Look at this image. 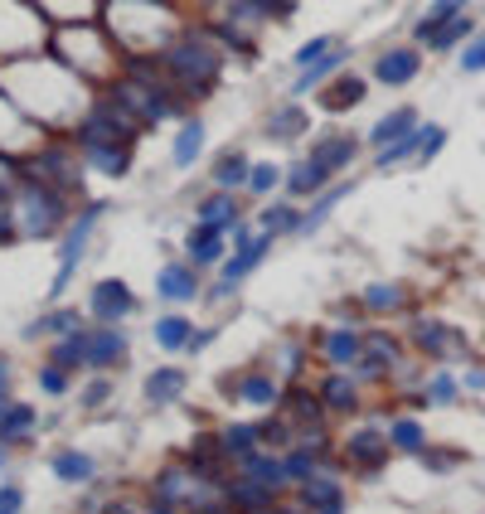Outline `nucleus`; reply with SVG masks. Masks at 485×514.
<instances>
[{"instance_id":"1","label":"nucleus","mask_w":485,"mask_h":514,"mask_svg":"<svg viewBox=\"0 0 485 514\" xmlns=\"http://www.w3.org/2000/svg\"><path fill=\"white\" fill-rule=\"evenodd\" d=\"M155 59H161L165 78L175 83L180 93L209 97L213 83H219V68H223V49H219V39L204 35V30H184V35L170 39Z\"/></svg>"},{"instance_id":"2","label":"nucleus","mask_w":485,"mask_h":514,"mask_svg":"<svg viewBox=\"0 0 485 514\" xmlns=\"http://www.w3.org/2000/svg\"><path fill=\"white\" fill-rule=\"evenodd\" d=\"M103 213H107V204H88V209H83L74 223L64 228V238H59V272H54L49 301H59V296L68 292V282H74L78 262H83V252H88V238H93V228L103 223Z\"/></svg>"},{"instance_id":"3","label":"nucleus","mask_w":485,"mask_h":514,"mask_svg":"<svg viewBox=\"0 0 485 514\" xmlns=\"http://www.w3.org/2000/svg\"><path fill=\"white\" fill-rule=\"evenodd\" d=\"M88 311L97 316V325H117L126 316H136L141 301L122 277H103V282H93V292H88Z\"/></svg>"},{"instance_id":"4","label":"nucleus","mask_w":485,"mask_h":514,"mask_svg":"<svg viewBox=\"0 0 485 514\" xmlns=\"http://www.w3.org/2000/svg\"><path fill=\"white\" fill-rule=\"evenodd\" d=\"M422 74V54L418 44H393V49H383L374 64H369V78L379 83V88H408L412 78Z\"/></svg>"},{"instance_id":"5","label":"nucleus","mask_w":485,"mask_h":514,"mask_svg":"<svg viewBox=\"0 0 485 514\" xmlns=\"http://www.w3.org/2000/svg\"><path fill=\"white\" fill-rule=\"evenodd\" d=\"M184 257H190L194 267H223L228 257V233L213 223H194L190 238H184Z\"/></svg>"},{"instance_id":"6","label":"nucleus","mask_w":485,"mask_h":514,"mask_svg":"<svg viewBox=\"0 0 485 514\" xmlns=\"http://www.w3.org/2000/svg\"><path fill=\"white\" fill-rule=\"evenodd\" d=\"M369 97V78H360V74H340V78H331L321 88V112L325 117H340V112H354Z\"/></svg>"},{"instance_id":"7","label":"nucleus","mask_w":485,"mask_h":514,"mask_svg":"<svg viewBox=\"0 0 485 514\" xmlns=\"http://www.w3.org/2000/svg\"><path fill=\"white\" fill-rule=\"evenodd\" d=\"M155 292H161V301H194L199 296V267L184 257V262H165L161 277H155Z\"/></svg>"},{"instance_id":"8","label":"nucleus","mask_w":485,"mask_h":514,"mask_svg":"<svg viewBox=\"0 0 485 514\" xmlns=\"http://www.w3.org/2000/svg\"><path fill=\"white\" fill-rule=\"evenodd\" d=\"M311 161H321L331 175H340V170H350L354 161H360V136H350V132L321 136L316 146H311Z\"/></svg>"},{"instance_id":"9","label":"nucleus","mask_w":485,"mask_h":514,"mask_svg":"<svg viewBox=\"0 0 485 514\" xmlns=\"http://www.w3.org/2000/svg\"><path fill=\"white\" fill-rule=\"evenodd\" d=\"M418 107H393V112H383V117L369 126V146L383 151V146H393V141H403L408 132H418Z\"/></svg>"},{"instance_id":"10","label":"nucleus","mask_w":485,"mask_h":514,"mask_svg":"<svg viewBox=\"0 0 485 514\" xmlns=\"http://www.w3.org/2000/svg\"><path fill=\"white\" fill-rule=\"evenodd\" d=\"M331 180H335L331 170H325L321 161H311V155H306V161H296V165L287 170V184H282V190H287V199H316Z\"/></svg>"},{"instance_id":"11","label":"nucleus","mask_w":485,"mask_h":514,"mask_svg":"<svg viewBox=\"0 0 485 514\" xmlns=\"http://www.w3.org/2000/svg\"><path fill=\"white\" fill-rule=\"evenodd\" d=\"M213 190H248V175H252V161H248V151H238V146H228L223 155H213Z\"/></svg>"},{"instance_id":"12","label":"nucleus","mask_w":485,"mask_h":514,"mask_svg":"<svg viewBox=\"0 0 485 514\" xmlns=\"http://www.w3.org/2000/svg\"><path fill=\"white\" fill-rule=\"evenodd\" d=\"M350 194H354V184H350V180H340V184H331V190H321L316 199H311V209L302 213V228H296V238H311V233H316V228H321L325 219H331V213H335L340 204H345Z\"/></svg>"},{"instance_id":"13","label":"nucleus","mask_w":485,"mask_h":514,"mask_svg":"<svg viewBox=\"0 0 485 514\" xmlns=\"http://www.w3.org/2000/svg\"><path fill=\"white\" fill-rule=\"evenodd\" d=\"M238 219H242V209H238L233 190H213V194L199 199V209H194V223H213V228H223V233H233Z\"/></svg>"},{"instance_id":"14","label":"nucleus","mask_w":485,"mask_h":514,"mask_svg":"<svg viewBox=\"0 0 485 514\" xmlns=\"http://www.w3.org/2000/svg\"><path fill=\"white\" fill-rule=\"evenodd\" d=\"M126 360V335L117 331V325H97V331H88V364L93 369H112Z\"/></svg>"},{"instance_id":"15","label":"nucleus","mask_w":485,"mask_h":514,"mask_svg":"<svg viewBox=\"0 0 485 514\" xmlns=\"http://www.w3.org/2000/svg\"><path fill=\"white\" fill-rule=\"evenodd\" d=\"M345 64H350V49L340 44L335 54H325L321 64H311V68H302V78L292 83V97H306V93H316V88H325V83H331V78H335V74H340V68H345Z\"/></svg>"},{"instance_id":"16","label":"nucleus","mask_w":485,"mask_h":514,"mask_svg":"<svg viewBox=\"0 0 485 514\" xmlns=\"http://www.w3.org/2000/svg\"><path fill=\"white\" fill-rule=\"evenodd\" d=\"M199 151H204V122H199V117H184L180 132H175V141H170V165H175V170H190V165L199 161Z\"/></svg>"},{"instance_id":"17","label":"nucleus","mask_w":485,"mask_h":514,"mask_svg":"<svg viewBox=\"0 0 485 514\" xmlns=\"http://www.w3.org/2000/svg\"><path fill=\"white\" fill-rule=\"evenodd\" d=\"M306 132H311V117H306V107H296V97L267 117V141H302Z\"/></svg>"},{"instance_id":"18","label":"nucleus","mask_w":485,"mask_h":514,"mask_svg":"<svg viewBox=\"0 0 485 514\" xmlns=\"http://www.w3.org/2000/svg\"><path fill=\"white\" fill-rule=\"evenodd\" d=\"M466 10V0H432V5L422 10V20L412 25V44H432V35L441 30L447 20H456Z\"/></svg>"},{"instance_id":"19","label":"nucleus","mask_w":485,"mask_h":514,"mask_svg":"<svg viewBox=\"0 0 485 514\" xmlns=\"http://www.w3.org/2000/svg\"><path fill=\"white\" fill-rule=\"evenodd\" d=\"M321 354H325V364H360L364 340L354 335V331H331V335L321 340Z\"/></svg>"},{"instance_id":"20","label":"nucleus","mask_w":485,"mask_h":514,"mask_svg":"<svg viewBox=\"0 0 485 514\" xmlns=\"http://www.w3.org/2000/svg\"><path fill=\"white\" fill-rule=\"evenodd\" d=\"M190 340H194V321H184V316H161L155 321V345H161L165 354L190 350Z\"/></svg>"},{"instance_id":"21","label":"nucleus","mask_w":485,"mask_h":514,"mask_svg":"<svg viewBox=\"0 0 485 514\" xmlns=\"http://www.w3.org/2000/svg\"><path fill=\"white\" fill-rule=\"evenodd\" d=\"M184 393V374L175 364L155 369V374L146 379V403H175V398Z\"/></svg>"},{"instance_id":"22","label":"nucleus","mask_w":485,"mask_h":514,"mask_svg":"<svg viewBox=\"0 0 485 514\" xmlns=\"http://www.w3.org/2000/svg\"><path fill=\"white\" fill-rule=\"evenodd\" d=\"M262 233H272V238H296V228H302V209H292V204H267L262 209V219H258Z\"/></svg>"},{"instance_id":"23","label":"nucleus","mask_w":485,"mask_h":514,"mask_svg":"<svg viewBox=\"0 0 485 514\" xmlns=\"http://www.w3.org/2000/svg\"><path fill=\"white\" fill-rule=\"evenodd\" d=\"M228 499H233L238 509H267V505H272V485H262V480L242 476V480L228 485Z\"/></svg>"},{"instance_id":"24","label":"nucleus","mask_w":485,"mask_h":514,"mask_svg":"<svg viewBox=\"0 0 485 514\" xmlns=\"http://www.w3.org/2000/svg\"><path fill=\"white\" fill-rule=\"evenodd\" d=\"M49 466H54V476H59V480H68V485H83V480H93V470H97V461H93V456H83V451H59Z\"/></svg>"},{"instance_id":"25","label":"nucleus","mask_w":485,"mask_h":514,"mask_svg":"<svg viewBox=\"0 0 485 514\" xmlns=\"http://www.w3.org/2000/svg\"><path fill=\"white\" fill-rule=\"evenodd\" d=\"M418 136H422V126L418 132H408L403 141H393V146H383V151H374V170H398V165H418Z\"/></svg>"},{"instance_id":"26","label":"nucleus","mask_w":485,"mask_h":514,"mask_svg":"<svg viewBox=\"0 0 485 514\" xmlns=\"http://www.w3.org/2000/svg\"><path fill=\"white\" fill-rule=\"evenodd\" d=\"M287 184V170L272 165V161H252V175H248V194L252 199H267L272 190H282Z\"/></svg>"},{"instance_id":"27","label":"nucleus","mask_w":485,"mask_h":514,"mask_svg":"<svg viewBox=\"0 0 485 514\" xmlns=\"http://www.w3.org/2000/svg\"><path fill=\"white\" fill-rule=\"evenodd\" d=\"M59 369H78L88 364V331H74V335H59V345H54V360Z\"/></svg>"},{"instance_id":"28","label":"nucleus","mask_w":485,"mask_h":514,"mask_svg":"<svg viewBox=\"0 0 485 514\" xmlns=\"http://www.w3.org/2000/svg\"><path fill=\"white\" fill-rule=\"evenodd\" d=\"M321 398H325V408H335V412H354V408H360V389H354L345 374H331V379H325Z\"/></svg>"},{"instance_id":"29","label":"nucleus","mask_w":485,"mask_h":514,"mask_svg":"<svg viewBox=\"0 0 485 514\" xmlns=\"http://www.w3.org/2000/svg\"><path fill=\"white\" fill-rule=\"evenodd\" d=\"M412 340H418V345H422L427 354H437V360H441L447 350H456V345H461V340H456V335L447 331V325H437V321H422L418 331H412Z\"/></svg>"},{"instance_id":"30","label":"nucleus","mask_w":485,"mask_h":514,"mask_svg":"<svg viewBox=\"0 0 485 514\" xmlns=\"http://www.w3.org/2000/svg\"><path fill=\"white\" fill-rule=\"evenodd\" d=\"M35 427V408L30 403H15V408H5V418H0V447H10L15 437H25Z\"/></svg>"},{"instance_id":"31","label":"nucleus","mask_w":485,"mask_h":514,"mask_svg":"<svg viewBox=\"0 0 485 514\" xmlns=\"http://www.w3.org/2000/svg\"><path fill=\"white\" fill-rule=\"evenodd\" d=\"M470 30H476V20H470V15H456V20H447V25L432 35V49H437V54H451L456 44H466V39H470Z\"/></svg>"},{"instance_id":"32","label":"nucleus","mask_w":485,"mask_h":514,"mask_svg":"<svg viewBox=\"0 0 485 514\" xmlns=\"http://www.w3.org/2000/svg\"><path fill=\"white\" fill-rule=\"evenodd\" d=\"M242 466H248V476H252V480L272 485V490L292 480V476H287V461H267V456H258V451H252V456H242Z\"/></svg>"},{"instance_id":"33","label":"nucleus","mask_w":485,"mask_h":514,"mask_svg":"<svg viewBox=\"0 0 485 514\" xmlns=\"http://www.w3.org/2000/svg\"><path fill=\"white\" fill-rule=\"evenodd\" d=\"M78 331V311H49V316H39L35 325H30V340L35 335H54V340H59V335H74Z\"/></svg>"},{"instance_id":"34","label":"nucleus","mask_w":485,"mask_h":514,"mask_svg":"<svg viewBox=\"0 0 485 514\" xmlns=\"http://www.w3.org/2000/svg\"><path fill=\"white\" fill-rule=\"evenodd\" d=\"M360 301H364L369 311H398V306L408 301V292H403V287H393V282H379V287H364Z\"/></svg>"},{"instance_id":"35","label":"nucleus","mask_w":485,"mask_h":514,"mask_svg":"<svg viewBox=\"0 0 485 514\" xmlns=\"http://www.w3.org/2000/svg\"><path fill=\"white\" fill-rule=\"evenodd\" d=\"M335 49H340L335 35H316V39H306V44L292 54V68H311V64H321L325 54H335Z\"/></svg>"},{"instance_id":"36","label":"nucleus","mask_w":485,"mask_h":514,"mask_svg":"<svg viewBox=\"0 0 485 514\" xmlns=\"http://www.w3.org/2000/svg\"><path fill=\"white\" fill-rule=\"evenodd\" d=\"M302 490H306V505H316V509L340 505V480L335 476H311V480H302Z\"/></svg>"},{"instance_id":"37","label":"nucleus","mask_w":485,"mask_h":514,"mask_svg":"<svg viewBox=\"0 0 485 514\" xmlns=\"http://www.w3.org/2000/svg\"><path fill=\"white\" fill-rule=\"evenodd\" d=\"M258 441H262L258 427L238 422V427H228V432H223V451L228 456H252V451H258Z\"/></svg>"},{"instance_id":"38","label":"nucleus","mask_w":485,"mask_h":514,"mask_svg":"<svg viewBox=\"0 0 485 514\" xmlns=\"http://www.w3.org/2000/svg\"><path fill=\"white\" fill-rule=\"evenodd\" d=\"M238 398H242V403L267 408V403H277V383H272V379H262V374H248V379L238 383Z\"/></svg>"},{"instance_id":"39","label":"nucleus","mask_w":485,"mask_h":514,"mask_svg":"<svg viewBox=\"0 0 485 514\" xmlns=\"http://www.w3.org/2000/svg\"><path fill=\"white\" fill-rule=\"evenodd\" d=\"M350 456H354V461H360V466L379 470V466H383V441H379L374 432H360V437L350 441Z\"/></svg>"},{"instance_id":"40","label":"nucleus","mask_w":485,"mask_h":514,"mask_svg":"<svg viewBox=\"0 0 485 514\" xmlns=\"http://www.w3.org/2000/svg\"><path fill=\"white\" fill-rule=\"evenodd\" d=\"M441 146H447V126L422 122V136H418V165H432Z\"/></svg>"},{"instance_id":"41","label":"nucleus","mask_w":485,"mask_h":514,"mask_svg":"<svg viewBox=\"0 0 485 514\" xmlns=\"http://www.w3.org/2000/svg\"><path fill=\"white\" fill-rule=\"evenodd\" d=\"M389 441H393V447H398V451H412V456H418V451L427 447V437H422V427H418V422H412V418H403V422H393V432H389Z\"/></svg>"},{"instance_id":"42","label":"nucleus","mask_w":485,"mask_h":514,"mask_svg":"<svg viewBox=\"0 0 485 514\" xmlns=\"http://www.w3.org/2000/svg\"><path fill=\"white\" fill-rule=\"evenodd\" d=\"M485 68V35H470L461 49V74H480Z\"/></svg>"},{"instance_id":"43","label":"nucleus","mask_w":485,"mask_h":514,"mask_svg":"<svg viewBox=\"0 0 485 514\" xmlns=\"http://www.w3.org/2000/svg\"><path fill=\"white\" fill-rule=\"evenodd\" d=\"M287 408H292V418H296V422H311V427L321 422V403H316V398H306V393H296Z\"/></svg>"},{"instance_id":"44","label":"nucleus","mask_w":485,"mask_h":514,"mask_svg":"<svg viewBox=\"0 0 485 514\" xmlns=\"http://www.w3.org/2000/svg\"><path fill=\"white\" fill-rule=\"evenodd\" d=\"M451 398H456V379H451V374H437V379H432V389H427V403L447 408Z\"/></svg>"},{"instance_id":"45","label":"nucleus","mask_w":485,"mask_h":514,"mask_svg":"<svg viewBox=\"0 0 485 514\" xmlns=\"http://www.w3.org/2000/svg\"><path fill=\"white\" fill-rule=\"evenodd\" d=\"M20 509H25V490H20L15 480L0 485V514H20Z\"/></svg>"},{"instance_id":"46","label":"nucleus","mask_w":485,"mask_h":514,"mask_svg":"<svg viewBox=\"0 0 485 514\" xmlns=\"http://www.w3.org/2000/svg\"><path fill=\"white\" fill-rule=\"evenodd\" d=\"M184 495V476L175 470V476H161V490H155V499H161V505H175V499Z\"/></svg>"},{"instance_id":"47","label":"nucleus","mask_w":485,"mask_h":514,"mask_svg":"<svg viewBox=\"0 0 485 514\" xmlns=\"http://www.w3.org/2000/svg\"><path fill=\"white\" fill-rule=\"evenodd\" d=\"M39 389H45V393H64L68 389V369H45V374H39Z\"/></svg>"},{"instance_id":"48","label":"nucleus","mask_w":485,"mask_h":514,"mask_svg":"<svg viewBox=\"0 0 485 514\" xmlns=\"http://www.w3.org/2000/svg\"><path fill=\"white\" fill-rule=\"evenodd\" d=\"M258 432L267 437V447H287V441H282V437H292V432H287V427H282V422H267V427H258Z\"/></svg>"},{"instance_id":"49","label":"nucleus","mask_w":485,"mask_h":514,"mask_svg":"<svg viewBox=\"0 0 485 514\" xmlns=\"http://www.w3.org/2000/svg\"><path fill=\"white\" fill-rule=\"evenodd\" d=\"M112 389H107V383H93V389L88 393H83V403H88V408H97V403H103V398H107Z\"/></svg>"},{"instance_id":"50","label":"nucleus","mask_w":485,"mask_h":514,"mask_svg":"<svg viewBox=\"0 0 485 514\" xmlns=\"http://www.w3.org/2000/svg\"><path fill=\"white\" fill-rule=\"evenodd\" d=\"M213 335H219V331H194V340H190V350H204V345H213Z\"/></svg>"},{"instance_id":"51","label":"nucleus","mask_w":485,"mask_h":514,"mask_svg":"<svg viewBox=\"0 0 485 514\" xmlns=\"http://www.w3.org/2000/svg\"><path fill=\"white\" fill-rule=\"evenodd\" d=\"M5 383H10V369H5V360H0V393H5Z\"/></svg>"},{"instance_id":"52","label":"nucleus","mask_w":485,"mask_h":514,"mask_svg":"<svg viewBox=\"0 0 485 514\" xmlns=\"http://www.w3.org/2000/svg\"><path fill=\"white\" fill-rule=\"evenodd\" d=\"M151 514H175V509H170V505H155V509H151Z\"/></svg>"},{"instance_id":"53","label":"nucleus","mask_w":485,"mask_h":514,"mask_svg":"<svg viewBox=\"0 0 485 514\" xmlns=\"http://www.w3.org/2000/svg\"><path fill=\"white\" fill-rule=\"evenodd\" d=\"M321 514H340V505H325V509H321Z\"/></svg>"},{"instance_id":"54","label":"nucleus","mask_w":485,"mask_h":514,"mask_svg":"<svg viewBox=\"0 0 485 514\" xmlns=\"http://www.w3.org/2000/svg\"><path fill=\"white\" fill-rule=\"evenodd\" d=\"M0 418H5V393H0Z\"/></svg>"},{"instance_id":"55","label":"nucleus","mask_w":485,"mask_h":514,"mask_svg":"<svg viewBox=\"0 0 485 514\" xmlns=\"http://www.w3.org/2000/svg\"><path fill=\"white\" fill-rule=\"evenodd\" d=\"M0 466H5V447H0Z\"/></svg>"}]
</instances>
